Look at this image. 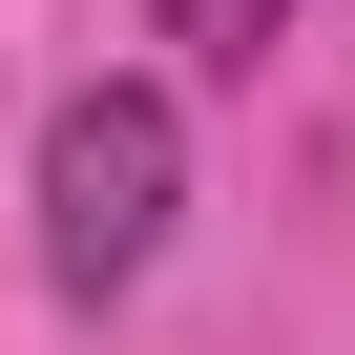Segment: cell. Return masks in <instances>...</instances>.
Returning a JSON list of instances; mask_svg holds the SVG:
<instances>
[{
	"label": "cell",
	"mask_w": 355,
	"mask_h": 355,
	"mask_svg": "<svg viewBox=\"0 0 355 355\" xmlns=\"http://www.w3.org/2000/svg\"><path fill=\"white\" fill-rule=\"evenodd\" d=\"M167 209H189V105L167 84H63L42 105V293H146Z\"/></svg>",
	"instance_id": "obj_1"
},
{
	"label": "cell",
	"mask_w": 355,
	"mask_h": 355,
	"mask_svg": "<svg viewBox=\"0 0 355 355\" xmlns=\"http://www.w3.org/2000/svg\"><path fill=\"white\" fill-rule=\"evenodd\" d=\"M167 42H189V84H251L272 42H293V0H146Z\"/></svg>",
	"instance_id": "obj_2"
}]
</instances>
